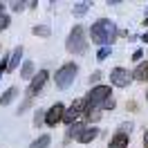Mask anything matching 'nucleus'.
I'll return each mask as SVG.
<instances>
[{"instance_id":"1","label":"nucleus","mask_w":148,"mask_h":148,"mask_svg":"<svg viewBox=\"0 0 148 148\" xmlns=\"http://www.w3.org/2000/svg\"><path fill=\"white\" fill-rule=\"evenodd\" d=\"M90 38H92L94 45H103V47H110V43L117 38V25L108 18L97 20L92 27H90Z\"/></svg>"},{"instance_id":"2","label":"nucleus","mask_w":148,"mask_h":148,"mask_svg":"<svg viewBox=\"0 0 148 148\" xmlns=\"http://www.w3.org/2000/svg\"><path fill=\"white\" fill-rule=\"evenodd\" d=\"M67 52L70 54H76V56H81L85 54V49H88V40H85V32L81 25H76V27L72 29V34H70V38H67Z\"/></svg>"},{"instance_id":"3","label":"nucleus","mask_w":148,"mask_h":148,"mask_svg":"<svg viewBox=\"0 0 148 148\" xmlns=\"http://www.w3.org/2000/svg\"><path fill=\"white\" fill-rule=\"evenodd\" d=\"M76 72H79V67L74 63H65L63 67H58V72H56V76H54V81H56V85L58 88H70L72 85V81H74V76H76Z\"/></svg>"},{"instance_id":"4","label":"nucleus","mask_w":148,"mask_h":148,"mask_svg":"<svg viewBox=\"0 0 148 148\" xmlns=\"http://www.w3.org/2000/svg\"><path fill=\"white\" fill-rule=\"evenodd\" d=\"M110 88L108 85H97L92 88V92L88 94V106L90 108H103V103L110 99Z\"/></svg>"},{"instance_id":"5","label":"nucleus","mask_w":148,"mask_h":148,"mask_svg":"<svg viewBox=\"0 0 148 148\" xmlns=\"http://www.w3.org/2000/svg\"><path fill=\"white\" fill-rule=\"evenodd\" d=\"M85 110H88V101H83V99H76V101L70 106V110H65L63 121L67 123V126H74V123H76V119H79L81 114H85Z\"/></svg>"},{"instance_id":"6","label":"nucleus","mask_w":148,"mask_h":148,"mask_svg":"<svg viewBox=\"0 0 148 148\" xmlns=\"http://www.w3.org/2000/svg\"><path fill=\"white\" fill-rule=\"evenodd\" d=\"M63 117H65V108H63V103L56 101L54 106L47 110V119H45V123L49 126V128H54L58 121H63Z\"/></svg>"},{"instance_id":"7","label":"nucleus","mask_w":148,"mask_h":148,"mask_svg":"<svg viewBox=\"0 0 148 148\" xmlns=\"http://www.w3.org/2000/svg\"><path fill=\"white\" fill-rule=\"evenodd\" d=\"M130 79H132V74H128V70H123V67H114L110 72V83L117 88H126L130 83Z\"/></svg>"},{"instance_id":"8","label":"nucleus","mask_w":148,"mask_h":148,"mask_svg":"<svg viewBox=\"0 0 148 148\" xmlns=\"http://www.w3.org/2000/svg\"><path fill=\"white\" fill-rule=\"evenodd\" d=\"M47 76H49V74H47L45 70H40V72H38L36 76H34V79H32V83H29V88H27V99H32V97H34V94H36L38 90H40V88H43V85H45V81H47Z\"/></svg>"},{"instance_id":"9","label":"nucleus","mask_w":148,"mask_h":148,"mask_svg":"<svg viewBox=\"0 0 148 148\" xmlns=\"http://www.w3.org/2000/svg\"><path fill=\"white\" fill-rule=\"evenodd\" d=\"M99 135V130L94 128V126H83V130L79 132V137H76V141H81V144H88V141H92L94 137Z\"/></svg>"},{"instance_id":"10","label":"nucleus","mask_w":148,"mask_h":148,"mask_svg":"<svg viewBox=\"0 0 148 148\" xmlns=\"http://www.w3.org/2000/svg\"><path fill=\"white\" fill-rule=\"evenodd\" d=\"M110 148H128V135L119 130V132L110 139Z\"/></svg>"},{"instance_id":"11","label":"nucleus","mask_w":148,"mask_h":148,"mask_svg":"<svg viewBox=\"0 0 148 148\" xmlns=\"http://www.w3.org/2000/svg\"><path fill=\"white\" fill-rule=\"evenodd\" d=\"M20 58H23V47H16V49H14V54L9 56V72H14V70L18 67Z\"/></svg>"},{"instance_id":"12","label":"nucleus","mask_w":148,"mask_h":148,"mask_svg":"<svg viewBox=\"0 0 148 148\" xmlns=\"http://www.w3.org/2000/svg\"><path fill=\"white\" fill-rule=\"evenodd\" d=\"M137 81H148V63H141L137 65V70H135V74H132Z\"/></svg>"},{"instance_id":"13","label":"nucleus","mask_w":148,"mask_h":148,"mask_svg":"<svg viewBox=\"0 0 148 148\" xmlns=\"http://www.w3.org/2000/svg\"><path fill=\"white\" fill-rule=\"evenodd\" d=\"M16 94H18V90H16V88H9L7 92L0 97V106H7V103H11L14 99H16Z\"/></svg>"},{"instance_id":"14","label":"nucleus","mask_w":148,"mask_h":148,"mask_svg":"<svg viewBox=\"0 0 148 148\" xmlns=\"http://www.w3.org/2000/svg\"><path fill=\"white\" fill-rule=\"evenodd\" d=\"M85 119H88V121H99V119H101V108H90V106H88Z\"/></svg>"},{"instance_id":"15","label":"nucleus","mask_w":148,"mask_h":148,"mask_svg":"<svg viewBox=\"0 0 148 148\" xmlns=\"http://www.w3.org/2000/svg\"><path fill=\"white\" fill-rule=\"evenodd\" d=\"M32 72H34V63H32V61H25V63H23V70H20V79H29Z\"/></svg>"},{"instance_id":"16","label":"nucleus","mask_w":148,"mask_h":148,"mask_svg":"<svg viewBox=\"0 0 148 148\" xmlns=\"http://www.w3.org/2000/svg\"><path fill=\"white\" fill-rule=\"evenodd\" d=\"M49 141H52L49 135H43V137H38L36 141L32 144V148H47V146H49Z\"/></svg>"},{"instance_id":"17","label":"nucleus","mask_w":148,"mask_h":148,"mask_svg":"<svg viewBox=\"0 0 148 148\" xmlns=\"http://www.w3.org/2000/svg\"><path fill=\"white\" fill-rule=\"evenodd\" d=\"M85 123H74V126H70V132H67V139H76L79 137V132L83 130Z\"/></svg>"},{"instance_id":"18","label":"nucleus","mask_w":148,"mask_h":148,"mask_svg":"<svg viewBox=\"0 0 148 148\" xmlns=\"http://www.w3.org/2000/svg\"><path fill=\"white\" fill-rule=\"evenodd\" d=\"M34 34H36V36H49V27H47V25H36V27H34Z\"/></svg>"},{"instance_id":"19","label":"nucleus","mask_w":148,"mask_h":148,"mask_svg":"<svg viewBox=\"0 0 148 148\" xmlns=\"http://www.w3.org/2000/svg\"><path fill=\"white\" fill-rule=\"evenodd\" d=\"M47 119V112H43V110H36V114H34V126H40V123H43V121Z\"/></svg>"},{"instance_id":"20","label":"nucleus","mask_w":148,"mask_h":148,"mask_svg":"<svg viewBox=\"0 0 148 148\" xmlns=\"http://www.w3.org/2000/svg\"><path fill=\"white\" fill-rule=\"evenodd\" d=\"M88 7H90V2H79L74 7V16H83L85 11H88Z\"/></svg>"},{"instance_id":"21","label":"nucleus","mask_w":148,"mask_h":148,"mask_svg":"<svg viewBox=\"0 0 148 148\" xmlns=\"http://www.w3.org/2000/svg\"><path fill=\"white\" fill-rule=\"evenodd\" d=\"M110 47H101V49H99V52H97V61H106V58H108V56H110Z\"/></svg>"},{"instance_id":"22","label":"nucleus","mask_w":148,"mask_h":148,"mask_svg":"<svg viewBox=\"0 0 148 148\" xmlns=\"http://www.w3.org/2000/svg\"><path fill=\"white\" fill-rule=\"evenodd\" d=\"M9 27V16H0V29Z\"/></svg>"},{"instance_id":"23","label":"nucleus","mask_w":148,"mask_h":148,"mask_svg":"<svg viewBox=\"0 0 148 148\" xmlns=\"http://www.w3.org/2000/svg\"><path fill=\"white\" fill-rule=\"evenodd\" d=\"M112 108H114V99H112V97H110L108 101L103 103V110H112Z\"/></svg>"},{"instance_id":"24","label":"nucleus","mask_w":148,"mask_h":148,"mask_svg":"<svg viewBox=\"0 0 148 148\" xmlns=\"http://www.w3.org/2000/svg\"><path fill=\"white\" fill-rule=\"evenodd\" d=\"M23 7H25V2H11V9L14 11H23Z\"/></svg>"},{"instance_id":"25","label":"nucleus","mask_w":148,"mask_h":148,"mask_svg":"<svg viewBox=\"0 0 148 148\" xmlns=\"http://www.w3.org/2000/svg\"><path fill=\"white\" fill-rule=\"evenodd\" d=\"M101 76H103L101 72H92V76H90V83H97V81H99Z\"/></svg>"},{"instance_id":"26","label":"nucleus","mask_w":148,"mask_h":148,"mask_svg":"<svg viewBox=\"0 0 148 148\" xmlns=\"http://www.w3.org/2000/svg\"><path fill=\"white\" fill-rule=\"evenodd\" d=\"M141 56H144V52H141V49H137V52H135V54H132V61H139V58H141Z\"/></svg>"},{"instance_id":"27","label":"nucleus","mask_w":148,"mask_h":148,"mask_svg":"<svg viewBox=\"0 0 148 148\" xmlns=\"http://www.w3.org/2000/svg\"><path fill=\"white\" fill-rule=\"evenodd\" d=\"M2 9H5V5H2V2H0V16H5V14H2Z\"/></svg>"},{"instance_id":"28","label":"nucleus","mask_w":148,"mask_h":148,"mask_svg":"<svg viewBox=\"0 0 148 148\" xmlns=\"http://www.w3.org/2000/svg\"><path fill=\"white\" fill-rule=\"evenodd\" d=\"M144 144H146V148H148V132H146V137H144Z\"/></svg>"},{"instance_id":"29","label":"nucleus","mask_w":148,"mask_h":148,"mask_svg":"<svg viewBox=\"0 0 148 148\" xmlns=\"http://www.w3.org/2000/svg\"><path fill=\"white\" fill-rule=\"evenodd\" d=\"M141 40H148V34H144V36H141Z\"/></svg>"},{"instance_id":"30","label":"nucleus","mask_w":148,"mask_h":148,"mask_svg":"<svg viewBox=\"0 0 148 148\" xmlns=\"http://www.w3.org/2000/svg\"><path fill=\"white\" fill-rule=\"evenodd\" d=\"M146 101H148V90H146Z\"/></svg>"},{"instance_id":"31","label":"nucleus","mask_w":148,"mask_h":148,"mask_svg":"<svg viewBox=\"0 0 148 148\" xmlns=\"http://www.w3.org/2000/svg\"><path fill=\"white\" fill-rule=\"evenodd\" d=\"M146 16H148V9H146Z\"/></svg>"}]
</instances>
